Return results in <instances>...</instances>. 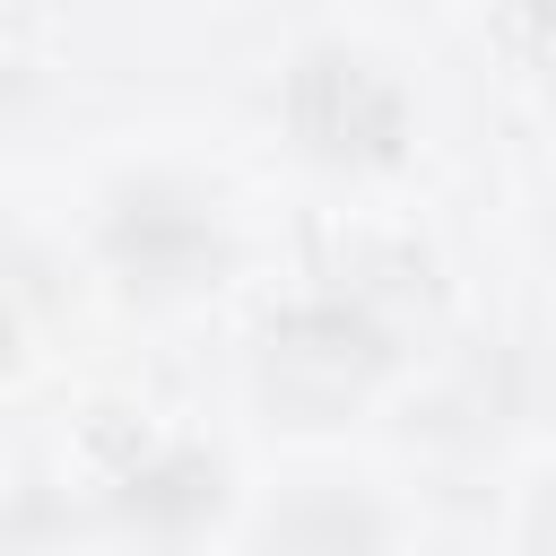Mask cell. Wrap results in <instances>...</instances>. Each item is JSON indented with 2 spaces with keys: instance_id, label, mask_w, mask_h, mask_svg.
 <instances>
[{
  "instance_id": "277c9868",
  "label": "cell",
  "mask_w": 556,
  "mask_h": 556,
  "mask_svg": "<svg viewBox=\"0 0 556 556\" xmlns=\"http://www.w3.org/2000/svg\"><path fill=\"white\" fill-rule=\"evenodd\" d=\"M217 495H226V469H217L208 452H165V460L130 469L113 504H122V521H139V530L182 539V530H200V521L217 513Z\"/></svg>"
},
{
  "instance_id": "7a4b0ae2",
  "label": "cell",
  "mask_w": 556,
  "mask_h": 556,
  "mask_svg": "<svg viewBox=\"0 0 556 556\" xmlns=\"http://www.w3.org/2000/svg\"><path fill=\"white\" fill-rule=\"evenodd\" d=\"M287 122L321 165H400L408 156V96L365 52H304L287 78Z\"/></svg>"
},
{
  "instance_id": "3957f363",
  "label": "cell",
  "mask_w": 556,
  "mask_h": 556,
  "mask_svg": "<svg viewBox=\"0 0 556 556\" xmlns=\"http://www.w3.org/2000/svg\"><path fill=\"white\" fill-rule=\"evenodd\" d=\"M104 261L139 295H191V287L217 278L226 235H217L200 191H182V182H122L113 208H104Z\"/></svg>"
},
{
  "instance_id": "6da1fadb",
  "label": "cell",
  "mask_w": 556,
  "mask_h": 556,
  "mask_svg": "<svg viewBox=\"0 0 556 556\" xmlns=\"http://www.w3.org/2000/svg\"><path fill=\"white\" fill-rule=\"evenodd\" d=\"M391 365V339L356 313V304H295L287 321H269V348H261V391L304 417V426H330L348 417Z\"/></svg>"
}]
</instances>
